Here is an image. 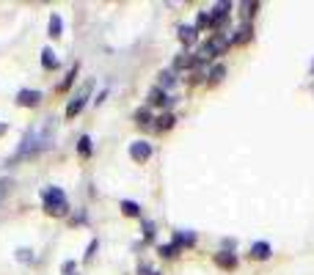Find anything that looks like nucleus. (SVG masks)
Returning a JSON list of instances; mask_svg holds the SVG:
<instances>
[{
  "instance_id": "nucleus-1",
  "label": "nucleus",
  "mask_w": 314,
  "mask_h": 275,
  "mask_svg": "<svg viewBox=\"0 0 314 275\" xmlns=\"http://www.w3.org/2000/svg\"><path fill=\"white\" fill-rule=\"evenodd\" d=\"M44 209L50 215H66V195H63L61 187H47L44 190Z\"/></svg>"
},
{
  "instance_id": "nucleus-2",
  "label": "nucleus",
  "mask_w": 314,
  "mask_h": 275,
  "mask_svg": "<svg viewBox=\"0 0 314 275\" xmlns=\"http://www.w3.org/2000/svg\"><path fill=\"white\" fill-rule=\"evenodd\" d=\"M229 47V41L224 39V36H212V39L207 41L201 47V53H199V58H215V55H221L224 50Z\"/></svg>"
},
{
  "instance_id": "nucleus-3",
  "label": "nucleus",
  "mask_w": 314,
  "mask_h": 275,
  "mask_svg": "<svg viewBox=\"0 0 314 275\" xmlns=\"http://www.w3.org/2000/svg\"><path fill=\"white\" fill-rule=\"evenodd\" d=\"M88 94H91V80L86 82V88L80 91V94H77L75 99H72V102H69V108H66V116H69V118H75L77 113L83 110V105H86V99H88Z\"/></svg>"
},
{
  "instance_id": "nucleus-4",
  "label": "nucleus",
  "mask_w": 314,
  "mask_h": 275,
  "mask_svg": "<svg viewBox=\"0 0 314 275\" xmlns=\"http://www.w3.org/2000/svg\"><path fill=\"white\" fill-rule=\"evenodd\" d=\"M130 157L138 160V163H146V160L152 157V146H149L146 140H135V143L130 146Z\"/></svg>"
},
{
  "instance_id": "nucleus-5",
  "label": "nucleus",
  "mask_w": 314,
  "mask_h": 275,
  "mask_svg": "<svg viewBox=\"0 0 314 275\" xmlns=\"http://www.w3.org/2000/svg\"><path fill=\"white\" fill-rule=\"evenodd\" d=\"M39 99H42V94H39V91H30V88H22L20 94H17V102H20L22 108H33V105H39Z\"/></svg>"
},
{
  "instance_id": "nucleus-6",
  "label": "nucleus",
  "mask_w": 314,
  "mask_h": 275,
  "mask_svg": "<svg viewBox=\"0 0 314 275\" xmlns=\"http://www.w3.org/2000/svg\"><path fill=\"white\" fill-rule=\"evenodd\" d=\"M251 256H254V259H259V261L270 259V245H267V242H254V245H251Z\"/></svg>"
},
{
  "instance_id": "nucleus-7",
  "label": "nucleus",
  "mask_w": 314,
  "mask_h": 275,
  "mask_svg": "<svg viewBox=\"0 0 314 275\" xmlns=\"http://www.w3.org/2000/svg\"><path fill=\"white\" fill-rule=\"evenodd\" d=\"M215 264H218V267H224V270H234V267H237V259H234V253H226V250H224V253L215 256Z\"/></svg>"
},
{
  "instance_id": "nucleus-8",
  "label": "nucleus",
  "mask_w": 314,
  "mask_h": 275,
  "mask_svg": "<svg viewBox=\"0 0 314 275\" xmlns=\"http://www.w3.org/2000/svg\"><path fill=\"white\" fill-rule=\"evenodd\" d=\"M196 33H199V30H196L193 25H179V41L182 44H193Z\"/></svg>"
},
{
  "instance_id": "nucleus-9",
  "label": "nucleus",
  "mask_w": 314,
  "mask_h": 275,
  "mask_svg": "<svg viewBox=\"0 0 314 275\" xmlns=\"http://www.w3.org/2000/svg\"><path fill=\"white\" fill-rule=\"evenodd\" d=\"M193 242H196V234H193V231H182V234H176V237H174V245H176V248L193 245Z\"/></svg>"
},
{
  "instance_id": "nucleus-10",
  "label": "nucleus",
  "mask_w": 314,
  "mask_h": 275,
  "mask_svg": "<svg viewBox=\"0 0 314 275\" xmlns=\"http://www.w3.org/2000/svg\"><path fill=\"white\" fill-rule=\"evenodd\" d=\"M61 30H63L61 17H58V14H53V17H50V36H53V39H58V36H61Z\"/></svg>"
},
{
  "instance_id": "nucleus-11",
  "label": "nucleus",
  "mask_w": 314,
  "mask_h": 275,
  "mask_svg": "<svg viewBox=\"0 0 314 275\" xmlns=\"http://www.w3.org/2000/svg\"><path fill=\"white\" fill-rule=\"evenodd\" d=\"M42 63H44V69H56V53L50 47L42 50Z\"/></svg>"
},
{
  "instance_id": "nucleus-12",
  "label": "nucleus",
  "mask_w": 314,
  "mask_h": 275,
  "mask_svg": "<svg viewBox=\"0 0 314 275\" xmlns=\"http://www.w3.org/2000/svg\"><path fill=\"white\" fill-rule=\"evenodd\" d=\"M121 212H124V215H130V218H135V215L141 212V206L135 204V201H121Z\"/></svg>"
},
{
  "instance_id": "nucleus-13",
  "label": "nucleus",
  "mask_w": 314,
  "mask_h": 275,
  "mask_svg": "<svg viewBox=\"0 0 314 275\" xmlns=\"http://www.w3.org/2000/svg\"><path fill=\"white\" fill-rule=\"evenodd\" d=\"M248 36H251V25H243L237 30V36H231V41H234V44H240V41H248Z\"/></svg>"
},
{
  "instance_id": "nucleus-14",
  "label": "nucleus",
  "mask_w": 314,
  "mask_h": 275,
  "mask_svg": "<svg viewBox=\"0 0 314 275\" xmlns=\"http://www.w3.org/2000/svg\"><path fill=\"white\" fill-rule=\"evenodd\" d=\"M77 151H80L83 157H88V154H91V138H88V135L80 138V143H77Z\"/></svg>"
},
{
  "instance_id": "nucleus-15",
  "label": "nucleus",
  "mask_w": 314,
  "mask_h": 275,
  "mask_svg": "<svg viewBox=\"0 0 314 275\" xmlns=\"http://www.w3.org/2000/svg\"><path fill=\"white\" fill-rule=\"evenodd\" d=\"M224 75H226V66H221V63H218V66L212 69V72H209V80H212V82H218V80H221Z\"/></svg>"
},
{
  "instance_id": "nucleus-16",
  "label": "nucleus",
  "mask_w": 314,
  "mask_h": 275,
  "mask_svg": "<svg viewBox=\"0 0 314 275\" xmlns=\"http://www.w3.org/2000/svg\"><path fill=\"white\" fill-rule=\"evenodd\" d=\"M157 121H160V124H157L160 130H168V127H174V116H171V113H166V116H160V118H157Z\"/></svg>"
},
{
  "instance_id": "nucleus-17",
  "label": "nucleus",
  "mask_w": 314,
  "mask_h": 275,
  "mask_svg": "<svg viewBox=\"0 0 314 275\" xmlns=\"http://www.w3.org/2000/svg\"><path fill=\"white\" fill-rule=\"evenodd\" d=\"M135 118H138V124H149V121H152V113H149L146 108H141L138 113H135Z\"/></svg>"
},
{
  "instance_id": "nucleus-18",
  "label": "nucleus",
  "mask_w": 314,
  "mask_h": 275,
  "mask_svg": "<svg viewBox=\"0 0 314 275\" xmlns=\"http://www.w3.org/2000/svg\"><path fill=\"white\" fill-rule=\"evenodd\" d=\"M75 75H77V63H75V66L69 69V75L63 77V82H61V88H69V85H72V80H75Z\"/></svg>"
},
{
  "instance_id": "nucleus-19",
  "label": "nucleus",
  "mask_w": 314,
  "mask_h": 275,
  "mask_svg": "<svg viewBox=\"0 0 314 275\" xmlns=\"http://www.w3.org/2000/svg\"><path fill=\"white\" fill-rule=\"evenodd\" d=\"M174 253H176L174 242H171V245H160V256H166V259H168V256H174Z\"/></svg>"
},
{
  "instance_id": "nucleus-20",
  "label": "nucleus",
  "mask_w": 314,
  "mask_h": 275,
  "mask_svg": "<svg viewBox=\"0 0 314 275\" xmlns=\"http://www.w3.org/2000/svg\"><path fill=\"white\" fill-rule=\"evenodd\" d=\"M143 237H146V240H152V237H154V223H152V220L143 223Z\"/></svg>"
},
{
  "instance_id": "nucleus-21",
  "label": "nucleus",
  "mask_w": 314,
  "mask_h": 275,
  "mask_svg": "<svg viewBox=\"0 0 314 275\" xmlns=\"http://www.w3.org/2000/svg\"><path fill=\"white\" fill-rule=\"evenodd\" d=\"M160 80H163V85H174V72H163Z\"/></svg>"
},
{
  "instance_id": "nucleus-22",
  "label": "nucleus",
  "mask_w": 314,
  "mask_h": 275,
  "mask_svg": "<svg viewBox=\"0 0 314 275\" xmlns=\"http://www.w3.org/2000/svg\"><path fill=\"white\" fill-rule=\"evenodd\" d=\"M8 185H11L8 179H0V198H3V195H6V192H8Z\"/></svg>"
},
{
  "instance_id": "nucleus-23",
  "label": "nucleus",
  "mask_w": 314,
  "mask_h": 275,
  "mask_svg": "<svg viewBox=\"0 0 314 275\" xmlns=\"http://www.w3.org/2000/svg\"><path fill=\"white\" fill-rule=\"evenodd\" d=\"M204 25H209V14H207V11L199 14V28H204Z\"/></svg>"
},
{
  "instance_id": "nucleus-24",
  "label": "nucleus",
  "mask_w": 314,
  "mask_h": 275,
  "mask_svg": "<svg viewBox=\"0 0 314 275\" xmlns=\"http://www.w3.org/2000/svg\"><path fill=\"white\" fill-rule=\"evenodd\" d=\"M20 259H22V261L30 259V250H28V248H22V250H20Z\"/></svg>"
},
{
  "instance_id": "nucleus-25",
  "label": "nucleus",
  "mask_w": 314,
  "mask_h": 275,
  "mask_svg": "<svg viewBox=\"0 0 314 275\" xmlns=\"http://www.w3.org/2000/svg\"><path fill=\"white\" fill-rule=\"evenodd\" d=\"M72 270H75V261H66V264H63V273L69 275V273H72Z\"/></svg>"
},
{
  "instance_id": "nucleus-26",
  "label": "nucleus",
  "mask_w": 314,
  "mask_h": 275,
  "mask_svg": "<svg viewBox=\"0 0 314 275\" xmlns=\"http://www.w3.org/2000/svg\"><path fill=\"white\" fill-rule=\"evenodd\" d=\"M3 132H6V124H0V135H3Z\"/></svg>"
},
{
  "instance_id": "nucleus-27",
  "label": "nucleus",
  "mask_w": 314,
  "mask_h": 275,
  "mask_svg": "<svg viewBox=\"0 0 314 275\" xmlns=\"http://www.w3.org/2000/svg\"><path fill=\"white\" fill-rule=\"evenodd\" d=\"M152 275H160V273H152Z\"/></svg>"
}]
</instances>
